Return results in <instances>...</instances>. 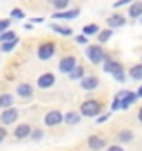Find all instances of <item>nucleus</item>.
<instances>
[{"label":"nucleus","mask_w":142,"mask_h":151,"mask_svg":"<svg viewBox=\"0 0 142 151\" xmlns=\"http://www.w3.org/2000/svg\"><path fill=\"white\" fill-rule=\"evenodd\" d=\"M104 71H106V73H111L113 77H115V80H118V82H124V80H126V75H124L122 64L111 60L109 57L104 58Z\"/></svg>","instance_id":"nucleus-1"},{"label":"nucleus","mask_w":142,"mask_h":151,"mask_svg":"<svg viewBox=\"0 0 142 151\" xmlns=\"http://www.w3.org/2000/svg\"><path fill=\"white\" fill-rule=\"evenodd\" d=\"M86 57H87V60H89L91 64H100L106 58V53L100 47V44H93V46L86 47Z\"/></svg>","instance_id":"nucleus-2"},{"label":"nucleus","mask_w":142,"mask_h":151,"mask_svg":"<svg viewBox=\"0 0 142 151\" xmlns=\"http://www.w3.org/2000/svg\"><path fill=\"white\" fill-rule=\"evenodd\" d=\"M100 111H102V104L93 99L82 102V106H80V115H84V116H98Z\"/></svg>","instance_id":"nucleus-3"},{"label":"nucleus","mask_w":142,"mask_h":151,"mask_svg":"<svg viewBox=\"0 0 142 151\" xmlns=\"http://www.w3.org/2000/svg\"><path fill=\"white\" fill-rule=\"evenodd\" d=\"M115 99L120 100V109H128L129 106H133V104L138 100V96H137V93H133V91L124 89V91L117 93V95H115Z\"/></svg>","instance_id":"nucleus-4"},{"label":"nucleus","mask_w":142,"mask_h":151,"mask_svg":"<svg viewBox=\"0 0 142 151\" xmlns=\"http://www.w3.org/2000/svg\"><path fill=\"white\" fill-rule=\"evenodd\" d=\"M60 122H64V115H62V111H58V109H53V111L46 113V116H44V124L49 126V127L58 126Z\"/></svg>","instance_id":"nucleus-5"},{"label":"nucleus","mask_w":142,"mask_h":151,"mask_svg":"<svg viewBox=\"0 0 142 151\" xmlns=\"http://www.w3.org/2000/svg\"><path fill=\"white\" fill-rule=\"evenodd\" d=\"M75 68H76V58H75L73 55L64 57V58L60 60V64H58V69H60V73H64V75H69Z\"/></svg>","instance_id":"nucleus-6"},{"label":"nucleus","mask_w":142,"mask_h":151,"mask_svg":"<svg viewBox=\"0 0 142 151\" xmlns=\"http://www.w3.org/2000/svg\"><path fill=\"white\" fill-rule=\"evenodd\" d=\"M55 55V44L53 42H44L38 47V58L40 60H49Z\"/></svg>","instance_id":"nucleus-7"},{"label":"nucleus","mask_w":142,"mask_h":151,"mask_svg":"<svg viewBox=\"0 0 142 151\" xmlns=\"http://www.w3.org/2000/svg\"><path fill=\"white\" fill-rule=\"evenodd\" d=\"M17 118H18V111L15 107H7V109H4L2 115H0V120H2V124H6V126L17 122Z\"/></svg>","instance_id":"nucleus-8"},{"label":"nucleus","mask_w":142,"mask_h":151,"mask_svg":"<svg viewBox=\"0 0 142 151\" xmlns=\"http://www.w3.org/2000/svg\"><path fill=\"white\" fill-rule=\"evenodd\" d=\"M37 84H38L40 89H49L51 86L55 84V75L53 73H44V75H40Z\"/></svg>","instance_id":"nucleus-9"},{"label":"nucleus","mask_w":142,"mask_h":151,"mask_svg":"<svg viewBox=\"0 0 142 151\" xmlns=\"http://www.w3.org/2000/svg\"><path fill=\"white\" fill-rule=\"evenodd\" d=\"M98 84H100V82H98V78L93 77V75H91V77H84V78L80 80L82 89H86V91H93V89H97Z\"/></svg>","instance_id":"nucleus-10"},{"label":"nucleus","mask_w":142,"mask_h":151,"mask_svg":"<svg viewBox=\"0 0 142 151\" xmlns=\"http://www.w3.org/2000/svg\"><path fill=\"white\" fill-rule=\"evenodd\" d=\"M87 146H89V149H93V151H98V149H102L106 146V140L102 137H98V135H91L87 138Z\"/></svg>","instance_id":"nucleus-11"},{"label":"nucleus","mask_w":142,"mask_h":151,"mask_svg":"<svg viewBox=\"0 0 142 151\" xmlns=\"http://www.w3.org/2000/svg\"><path fill=\"white\" fill-rule=\"evenodd\" d=\"M80 15V9H71V11H55L51 17L53 18H64V20H71V18H76Z\"/></svg>","instance_id":"nucleus-12"},{"label":"nucleus","mask_w":142,"mask_h":151,"mask_svg":"<svg viewBox=\"0 0 142 151\" xmlns=\"http://www.w3.org/2000/svg\"><path fill=\"white\" fill-rule=\"evenodd\" d=\"M15 138H27L31 135V126L29 124H20L15 127Z\"/></svg>","instance_id":"nucleus-13"},{"label":"nucleus","mask_w":142,"mask_h":151,"mask_svg":"<svg viewBox=\"0 0 142 151\" xmlns=\"http://www.w3.org/2000/svg\"><path fill=\"white\" fill-rule=\"evenodd\" d=\"M129 18H142V0H135L129 6Z\"/></svg>","instance_id":"nucleus-14"},{"label":"nucleus","mask_w":142,"mask_h":151,"mask_svg":"<svg viewBox=\"0 0 142 151\" xmlns=\"http://www.w3.org/2000/svg\"><path fill=\"white\" fill-rule=\"evenodd\" d=\"M17 93L18 96H22V99H31L33 96V88H31V84H18V88H17Z\"/></svg>","instance_id":"nucleus-15"},{"label":"nucleus","mask_w":142,"mask_h":151,"mask_svg":"<svg viewBox=\"0 0 142 151\" xmlns=\"http://www.w3.org/2000/svg\"><path fill=\"white\" fill-rule=\"evenodd\" d=\"M124 24H126V18H124L122 15H118V13H115L113 17L107 18V26H109V29H111V27H120V26H124Z\"/></svg>","instance_id":"nucleus-16"},{"label":"nucleus","mask_w":142,"mask_h":151,"mask_svg":"<svg viewBox=\"0 0 142 151\" xmlns=\"http://www.w3.org/2000/svg\"><path fill=\"white\" fill-rule=\"evenodd\" d=\"M64 122L69 124V126H76V124L80 122V113H76V111L66 113V115H64Z\"/></svg>","instance_id":"nucleus-17"},{"label":"nucleus","mask_w":142,"mask_h":151,"mask_svg":"<svg viewBox=\"0 0 142 151\" xmlns=\"http://www.w3.org/2000/svg\"><path fill=\"white\" fill-rule=\"evenodd\" d=\"M13 95H9V93H4V95H0V107H4V109H7V107H13Z\"/></svg>","instance_id":"nucleus-18"},{"label":"nucleus","mask_w":142,"mask_h":151,"mask_svg":"<svg viewBox=\"0 0 142 151\" xmlns=\"http://www.w3.org/2000/svg\"><path fill=\"white\" fill-rule=\"evenodd\" d=\"M98 33H100V27H98L97 24H87V26L82 27V35H86V37H89V35H98Z\"/></svg>","instance_id":"nucleus-19"},{"label":"nucleus","mask_w":142,"mask_h":151,"mask_svg":"<svg viewBox=\"0 0 142 151\" xmlns=\"http://www.w3.org/2000/svg\"><path fill=\"white\" fill-rule=\"evenodd\" d=\"M129 77L133 80H142V64H137L129 69Z\"/></svg>","instance_id":"nucleus-20"},{"label":"nucleus","mask_w":142,"mask_h":151,"mask_svg":"<svg viewBox=\"0 0 142 151\" xmlns=\"http://www.w3.org/2000/svg\"><path fill=\"white\" fill-rule=\"evenodd\" d=\"M68 77H69L71 80H82V78H84V68H82V66H76V68L68 75Z\"/></svg>","instance_id":"nucleus-21"},{"label":"nucleus","mask_w":142,"mask_h":151,"mask_svg":"<svg viewBox=\"0 0 142 151\" xmlns=\"http://www.w3.org/2000/svg\"><path fill=\"white\" fill-rule=\"evenodd\" d=\"M51 29L55 31V33H58V35H64V37H69L73 35V29L71 27H62V26H57V24H53Z\"/></svg>","instance_id":"nucleus-22"},{"label":"nucleus","mask_w":142,"mask_h":151,"mask_svg":"<svg viewBox=\"0 0 142 151\" xmlns=\"http://www.w3.org/2000/svg\"><path fill=\"white\" fill-rule=\"evenodd\" d=\"M15 38H17V33H15V31H6V33L0 35V44H7V42L15 40Z\"/></svg>","instance_id":"nucleus-23"},{"label":"nucleus","mask_w":142,"mask_h":151,"mask_svg":"<svg viewBox=\"0 0 142 151\" xmlns=\"http://www.w3.org/2000/svg\"><path fill=\"white\" fill-rule=\"evenodd\" d=\"M118 140H120V142H124V144H129L131 140H133V133L128 131V129H124V131L118 133Z\"/></svg>","instance_id":"nucleus-24"},{"label":"nucleus","mask_w":142,"mask_h":151,"mask_svg":"<svg viewBox=\"0 0 142 151\" xmlns=\"http://www.w3.org/2000/svg\"><path fill=\"white\" fill-rule=\"evenodd\" d=\"M113 35V29H100V33H98V40H100V44L107 42Z\"/></svg>","instance_id":"nucleus-25"},{"label":"nucleus","mask_w":142,"mask_h":151,"mask_svg":"<svg viewBox=\"0 0 142 151\" xmlns=\"http://www.w3.org/2000/svg\"><path fill=\"white\" fill-rule=\"evenodd\" d=\"M53 6L57 11H62V9H66L69 6V0H53Z\"/></svg>","instance_id":"nucleus-26"},{"label":"nucleus","mask_w":142,"mask_h":151,"mask_svg":"<svg viewBox=\"0 0 142 151\" xmlns=\"http://www.w3.org/2000/svg\"><path fill=\"white\" fill-rule=\"evenodd\" d=\"M9 26H11V20H9V18L0 20V35L6 33V31H9Z\"/></svg>","instance_id":"nucleus-27"},{"label":"nucleus","mask_w":142,"mask_h":151,"mask_svg":"<svg viewBox=\"0 0 142 151\" xmlns=\"http://www.w3.org/2000/svg\"><path fill=\"white\" fill-rule=\"evenodd\" d=\"M17 44H18V38H15V40L7 42V44H2V51H11V49H13Z\"/></svg>","instance_id":"nucleus-28"},{"label":"nucleus","mask_w":142,"mask_h":151,"mask_svg":"<svg viewBox=\"0 0 142 151\" xmlns=\"http://www.w3.org/2000/svg\"><path fill=\"white\" fill-rule=\"evenodd\" d=\"M11 18H24V11H22V9H13V11H11Z\"/></svg>","instance_id":"nucleus-29"},{"label":"nucleus","mask_w":142,"mask_h":151,"mask_svg":"<svg viewBox=\"0 0 142 151\" xmlns=\"http://www.w3.org/2000/svg\"><path fill=\"white\" fill-rule=\"evenodd\" d=\"M135 0H118V2H115L113 4V7H122V6H126V4H133Z\"/></svg>","instance_id":"nucleus-30"},{"label":"nucleus","mask_w":142,"mask_h":151,"mask_svg":"<svg viewBox=\"0 0 142 151\" xmlns=\"http://www.w3.org/2000/svg\"><path fill=\"white\" fill-rule=\"evenodd\" d=\"M31 137H33V140H35V142H37V140H40V138L44 137L42 129H37V131H33V133H31Z\"/></svg>","instance_id":"nucleus-31"},{"label":"nucleus","mask_w":142,"mask_h":151,"mask_svg":"<svg viewBox=\"0 0 142 151\" xmlns=\"http://www.w3.org/2000/svg\"><path fill=\"white\" fill-rule=\"evenodd\" d=\"M75 40H76V44H87V37L86 35H79Z\"/></svg>","instance_id":"nucleus-32"},{"label":"nucleus","mask_w":142,"mask_h":151,"mask_svg":"<svg viewBox=\"0 0 142 151\" xmlns=\"http://www.w3.org/2000/svg\"><path fill=\"white\" fill-rule=\"evenodd\" d=\"M117 109H120V100H118V99H115V100L111 102V111H117Z\"/></svg>","instance_id":"nucleus-33"},{"label":"nucleus","mask_w":142,"mask_h":151,"mask_svg":"<svg viewBox=\"0 0 142 151\" xmlns=\"http://www.w3.org/2000/svg\"><path fill=\"white\" fill-rule=\"evenodd\" d=\"M107 118H109V113H106V115H102V116H97V122H98V124H102V122L107 120Z\"/></svg>","instance_id":"nucleus-34"},{"label":"nucleus","mask_w":142,"mask_h":151,"mask_svg":"<svg viewBox=\"0 0 142 151\" xmlns=\"http://www.w3.org/2000/svg\"><path fill=\"white\" fill-rule=\"evenodd\" d=\"M7 131H6V127H0V142H4V138H6Z\"/></svg>","instance_id":"nucleus-35"},{"label":"nucleus","mask_w":142,"mask_h":151,"mask_svg":"<svg viewBox=\"0 0 142 151\" xmlns=\"http://www.w3.org/2000/svg\"><path fill=\"white\" fill-rule=\"evenodd\" d=\"M106 151H124V149H122V146H109Z\"/></svg>","instance_id":"nucleus-36"},{"label":"nucleus","mask_w":142,"mask_h":151,"mask_svg":"<svg viewBox=\"0 0 142 151\" xmlns=\"http://www.w3.org/2000/svg\"><path fill=\"white\" fill-rule=\"evenodd\" d=\"M33 22H37V24H40V22H44V18H40V17H38V18H33Z\"/></svg>","instance_id":"nucleus-37"},{"label":"nucleus","mask_w":142,"mask_h":151,"mask_svg":"<svg viewBox=\"0 0 142 151\" xmlns=\"http://www.w3.org/2000/svg\"><path fill=\"white\" fill-rule=\"evenodd\" d=\"M137 96H138V99H142V86H140V89L137 91Z\"/></svg>","instance_id":"nucleus-38"},{"label":"nucleus","mask_w":142,"mask_h":151,"mask_svg":"<svg viewBox=\"0 0 142 151\" xmlns=\"http://www.w3.org/2000/svg\"><path fill=\"white\" fill-rule=\"evenodd\" d=\"M138 120L142 122V107H140V109H138Z\"/></svg>","instance_id":"nucleus-39"},{"label":"nucleus","mask_w":142,"mask_h":151,"mask_svg":"<svg viewBox=\"0 0 142 151\" xmlns=\"http://www.w3.org/2000/svg\"><path fill=\"white\" fill-rule=\"evenodd\" d=\"M140 22H142V18H140Z\"/></svg>","instance_id":"nucleus-40"}]
</instances>
